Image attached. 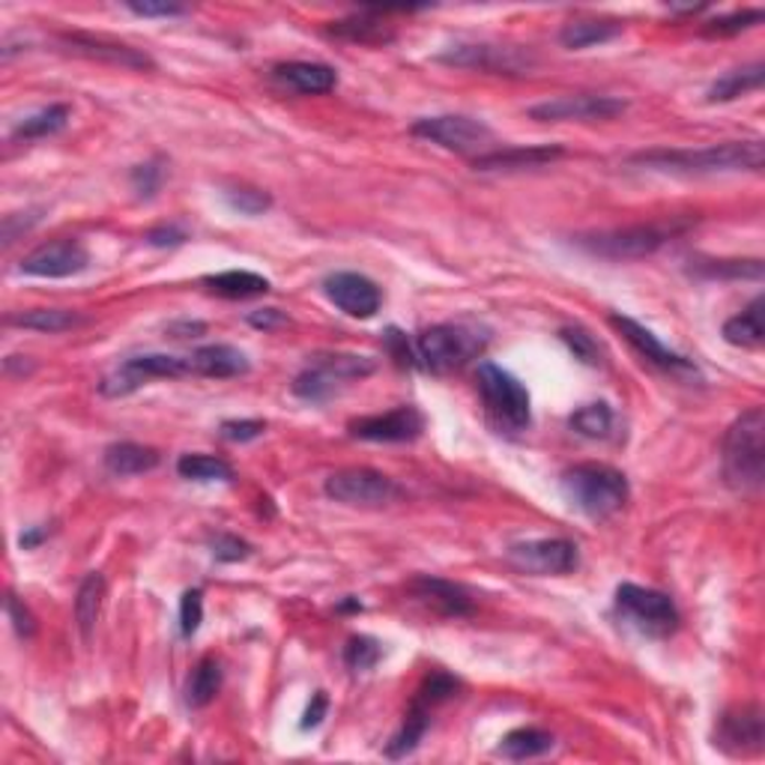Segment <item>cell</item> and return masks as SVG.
I'll list each match as a JSON object with an SVG mask.
<instances>
[{"mask_svg":"<svg viewBox=\"0 0 765 765\" xmlns=\"http://www.w3.org/2000/svg\"><path fill=\"white\" fill-rule=\"evenodd\" d=\"M631 165L669 174H730V170H760L765 162V144L754 141H727L700 149H643L631 156Z\"/></svg>","mask_w":765,"mask_h":765,"instance_id":"obj_1","label":"cell"},{"mask_svg":"<svg viewBox=\"0 0 765 765\" xmlns=\"http://www.w3.org/2000/svg\"><path fill=\"white\" fill-rule=\"evenodd\" d=\"M723 478L739 494H756L765 481V413L751 407L723 436Z\"/></svg>","mask_w":765,"mask_h":765,"instance_id":"obj_2","label":"cell"},{"mask_svg":"<svg viewBox=\"0 0 765 765\" xmlns=\"http://www.w3.org/2000/svg\"><path fill=\"white\" fill-rule=\"evenodd\" d=\"M559 488L568 506L589 521H607L628 502V478L607 464H577L565 469Z\"/></svg>","mask_w":765,"mask_h":765,"instance_id":"obj_3","label":"cell"},{"mask_svg":"<svg viewBox=\"0 0 765 765\" xmlns=\"http://www.w3.org/2000/svg\"><path fill=\"white\" fill-rule=\"evenodd\" d=\"M478 395L485 404V415H488L490 428L497 434H523L532 422L530 392L514 374H509L494 362H481L476 372Z\"/></svg>","mask_w":765,"mask_h":765,"instance_id":"obj_4","label":"cell"},{"mask_svg":"<svg viewBox=\"0 0 765 765\" xmlns=\"http://www.w3.org/2000/svg\"><path fill=\"white\" fill-rule=\"evenodd\" d=\"M485 344H488L485 332L461 326V323H440L413 339L415 365L434 374L455 372V368H464L469 359L481 356Z\"/></svg>","mask_w":765,"mask_h":765,"instance_id":"obj_5","label":"cell"},{"mask_svg":"<svg viewBox=\"0 0 765 765\" xmlns=\"http://www.w3.org/2000/svg\"><path fill=\"white\" fill-rule=\"evenodd\" d=\"M691 222L673 219V222H652V224H631L619 231H601V234L577 236V245L589 255L607 257V260H637V257L655 255L661 245H667L673 236L688 231Z\"/></svg>","mask_w":765,"mask_h":765,"instance_id":"obj_6","label":"cell"},{"mask_svg":"<svg viewBox=\"0 0 765 765\" xmlns=\"http://www.w3.org/2000/svg\"><path fill=\"white\" fill-rule=\"evenodd\" d=\"M377 362L372 356H356V353H318L311 356L309 368L293 380V395L311 404L330 401L332 395L347 389L351 382L365 380L374 374Z\"/></svg>","mask_w":765,"mask_h":765,"instance_id":"obj_7","label":"cell"},{"mask_svg":"<svg viewBox=\"0 0 765 765\" xmlns=\"http://www.w3.org/2000/svg\"><path fill=\"white\" fill-rule=\"evenodd\" d=\"M613 610L622 625L634 628L640 637L667 640L679 628V610L673 598L648 586L622 584L613 598Z\"/></svg>","mask_w":765,"mask_h":765,"instance_id":"obj_8","label":"cell"},{"mask_svg":"<svg viewBox=\"0 0 765 765\" xmlns=\"http://www.w3.org/2000/svg\"><path fill=\"white\" fill-rule=\"evenodd\" d=\"M191 374L189 356H168V353H144V356H132V359L120 362L118 368L106 374L99 380V392L106 398H126V395L138 392L141 386H147L149 380H174V377H186Z\"/></svg>","mask_w":765,"mask_h":765,"instance_id":"obj_9","label":"cell"},{"mask_svg":"<svg viewBox=\"0 0 765 765\" xmlns=\"http://www.w3.org/2000/svg\"><path fill=\"white\" fill-rule=\"evenodd\" d=\"M323 490L330 500L353 506V509H382V506L401 500V488L392 478L368 467H347L332 473Z\"/></svg>","mask_w":765,"mask_h":765,"instance_id":"obj_10","label":"cell"},{"mask_svg":"<svg viewBox=\"0 0 765 765\" xmlns=\"http://www.w3.org/2000/svg\"><path fill=\"white\" fill-rule=\"evenodd\" d=\"M440 60L461 69H478L490 75H530L539 60L530 48L521 45H490V43H469L452 45L448 52L440 54Z\"/></svg>","mask_w":765,"mask_h":765,"instance_id":"obj_11","label":"cell"},{"mask_svg":"<svg viewBox=\"0 0 765 765\" xmlns=\"http://www.w3.org/2000/svg\"><path fill=\"white\" fill-rule=\"evenodd\" d=\"M415 138L431 141L436 147L452 149V153H485L494 144V132H490L481 120L464 118V114H440V118H422L413 123Z\"/></svg>","mask_w":765,"mask_h":765,"instance_id":"obj_12","label":"cell"},{"mask_svg":"<svg viewBox=\"0 0 765 765\" xmlns=\"http://www.w3.org/2000/svg\"><path fill=\"white\" fill-rule=\"evenodd\" d=\"M511 568L532 577H563L580 565L577 544L568 539H535V542L511 544L506 551Z\"/></svg>","mask_w":765,"mask_h":765,"instance_id":"obj_13","label":"cell"},{"mask_svg":"<svg viewBox=\"0 0 765 765\" xmlns=\"http://www.w3.org/2000/svg\"><path fill=\"white\" fill-rule=\"evenodd\" d=\"M628 111L625 99L617 96H596V93H577V96H556L542 106L530 108L532 120L542 123H592V120H613L622 118Z\"/></svg>","mask_w":765,"mask_h":765,"instance_id":"obj_14","label":"cell"},{"mask_svg":"<svg viewBox=\"0 0 765 765\" xmlns=\"http://www.w3.org/2000/svg\"><path fill=\"white\" fill-rule=\"evenodd\" d=\"M714 747L730 756H760L765 747V723L760 702H744L718 718Z\"/></svg>","mask_w":765,"mask_h":765,"instance_id":"obj_15","label":"cell"},{"mask_svg":"<svg viewBox=\"0 0 765 765\" xmlns=\"http://www.w3.org/2000/svg\"><path fill=\"white\" fill-rule=\"evenodd\" d=\"M610 326L617 332H622V339H625L643 359H648L655 368H661V372L673 374V377H691V380L694 377H700V372H697V365H694L691 359H685L679 353L664 347L658 341V335L652 330H646L637 320L625 318V314H610Z\"/></svg>","mask_w":765,"mask_h":765,"instance_id":"obj_16","label":"cell"},{"mask_svg":"<svg viewBox=\"0 0 765 765\" xmlns=\"http://www.w3.org/2000/svg\"><path fill=\"white\" fill-rule=\"evenodd\" d=\"M347 431L356 440H372V443H410L425 431V415L410 404L395 407L389 413L353 419Z\"/></svg>","mask_w":765,"mask_h":765,"instance_id":"obj_17","label":"cell"},{"mask_svg":"<svg viewBox=\"0 0 765 765\" xmlns=\"http://www.w3.org/2000/svg\"><path fill=\"white\" fill-rule=\"evenodd\" d=\"M87 264H90V255L78 240H54V243L33 248L31 255H24L19 269L24 276L36 278H69L85 273Z\"/></svg>","mask_w":765,"mask_h":765,"instance_id":"obj_18","label":"cell"},{"mask_svg":"<svg viewBox=\"0 0 765 765\" xmlns=\"http://www.w3.org/2000/svg\"><path fill=\"white\" fill-rule=\"evenodd\" d=\"M57 43L64 45V52L78 54V57H87V60H99V64L120 66V69H153V60L147 54L132 48L126 43H114V40H106V36H93V33H60Z\"/></svg>","mask_w":765,"mask_h":765,"instance_id":"obj_19","label":"cell"},{"mask_svg":"<svg viewBox=\"0 0 765 765\" xmlns=\"http://www.w3.org/2000/svg\"><path fill=\"white\" fill-rule=\"evenodd\" d=\"M323 290H326L330 302H335L347 318L368 320L380 311V287L374 285L368 276H359V273H332L323 281Z\"/></svg>","mask_w":765,"mask_h":765,"instance_id":"obj_20","label":"cell"},{"mask_svg":"<svg viewBox=\"0 0 765 765\" xmlns=\"http://www.w3.org/2000/svg\"><path fill=\"white\" fill-rule=\"evenodd\" d=\"M410 596L425 605L431 613L443 619H467L473 617V596H469L464 586L452 584V580H443V577H431V574H422L410 584Z\"/></svg>","mask_w":765,"mask_h":765,"instance_id":"obj_21","label":"cell"},{"mask_svg":"<svg viewBox=\"0 0 765 765\" xmlns=\"http://www.w3.org/2000/svg\"><path fill=\"white\" fill-rule=\"evenodd\" d=\"M273 81L285 90H293L299 96H323L339 85V75L326 64H311V60H287V64L273 66Z\"/></svg>","mask_w":765,"mask_h":765,"instance_id":"obj_22","label":"cell"},{"mask_svg":"<svg viewBox=\"0 0 765 765\" xmlns=\"http://www.w3.org/2000/svg\"><path fill=\"white\" fill-rule=\"evenodd\" d=\"M189 365L195 377H215V380H228V377H240L248 374V356L243 351H236L231 344H207L198 351L189 353Z\"/></svg>","mask_w":765,"mask_h":765,"instance_id":"obj_23","label":"cell"},{"mask_svg":"<svg viewBox=\"0 0 765 765\" xmlns=\"http://www.w3.org/2000/svg\"><path fill=\"white\" fill-rule=\"evenodd\" d=\"M563 156V147H506V149H488L473 162L476 170H530L544 168Z\"/></svg>","mask_w":765,"mask_h":765,"instance_id":"obj_24","label":"cell"},{"mask_svg":"<svg viewBox=\"0 0 765 765\" xmlns=\"http://www.w3.org/2000/svg\"><path fill=\"white\" fill-rule=\"evenodd\" d=\"M332 36L359 45H389L395 40L392 24L382 22V10H362L359 15L332 22Z\"/></svg>","mask_w":765,"mask_h":765,"instance_id":"obj_25","label":"cell"},{"mask_svg":"<svg viewBox=\"0 0 765 765\" xmlns=\"http://www.w3.org/2000/svg\"><path fill=\"white\" fill-rule=\"evenodd\" d=\"M622 31H625L622 22H613V19H574L559 33V43L565 48H572V52H584V48H592V45H605L610 40H617Z\"/></svg>","mask_w":765,"mask_h":765,"instance_id":"obj_26","label":"cell"},{"mask_svg":"<svg viewBox=\"0 0 765 765\" xmlns=\"http://www.w3.org/2000/svg\"><path fill=\"white\" fill-rule=\"evenodd\" d=\"M108 584L106 574L90 572L78 586V596H75V622H78V631L81 637L90 640L96 622H99V613H102V605H106Z\"/></svg>","mask_w":765,"mask_h":765,"instance_id":"obj_27","label":"cell"},{"mask_svg":"<svg viewBox=\"0 0 765 765\" xmlns=\"http://www.w3.org/2000/svg\"><path fill=\"white\" fill-rule=\"evenodd\" d=\"M159 461L162 455L156 448L141 446V443H114L106 448V467L114 476H141L159 467Z\"/></svg>","mask_w":765,"mask_h":765,"instance_id":"obj_28","label":"cell"},{"mask_svg":"<svg viewBox=\"0 0 765 765\" xmlns=\"http://www.w3.org/2000/svg\"><path fill=\"white\" fill-rule=\"evenodd\" d=\"M763 309L765 299L756 297L742 314H735L723 323V339L735 344V347H744V351H756L763 347L765 341V323H763Z\"/></svg>","mask_w":765,"mask_h":765,"instance_id":"obj_29","label":"cell"},{"mask_svg":"<svg viewBox=\"0 0 765 765\" xmlns=\"http://www.w3.org/2000/svg\"><path fill=\"white\" fill-rule=\"evenodd\" d=\"M431 714H434V709H428L419 700H410V709H407L401 730L392 735V742L386 744V756L401 760V756L413 754L419 742L425 739L428 727H431Z\"/></svg>","mask_w":765,"mask_h":765,"instance_id":"obj_30","label":"cell"},{"mask_svg":"<svg viewBox=\"0 0 765 765\" xmlns=\"http://www.w3.org/2000/svg\"><path fill=\"white\" fill-rule=\"evenodd\" d=\"M222 664L213 655H207L195 664L189 681H186V706L189 709H203L215 700V694L222 691Z\"/></svg>","mask_w":765,"mask_h":765,"instance_id":"obj_31","label":"cell"},{"mask_svg":"<svg viewBox=\"0 0 765 765\" xmlns=\"http://www.w3.org/2000/svg\"><path fill=\"white\" fill-rule=\"evenodd\" d=\"M203 285L213 290L215 297L224 299H252L264 297L269 290V281L257 273L248 269H228V273H215V276L203 278Z\"/></svg>","mask_w":765,"mask_h":765,"instance_id":"obj_32","label":"cell"},{"mask_svg":"<svg viewBox=\"0 0 765 765\" xmlns=\"http://www.w3.org/2000/svg\"><path fill=\"white\" fill-rule=\"evenodd\" d=\"M553 744H556V739L551 733L535 730V727H521V730H511L509 735H502L497 754L521 763V760H535V756L551 754Z\"/></svg>","mask_w":765,"mask_h":765,"instance_id":"obj_33","label":"cell"},{"mask_svg":"<svg viewBox=\"0 0 765 765\" xmlns=\"http://www.w3.org/2000/svg\"><path fill=\"white\" fill-rule=\"evenodd\" d=\"M69 118H73V111H69V106H60V102H57V106L40 108L36 114L19 120V123L12 126V138L15 141L48 138V135L64 132L66 123H69Z\"/></svg>","mask_w":765,"mask_h":765,"instance_id":"obj_34","label":"cell"},{"mask_svg":"<svg viewBox=\"0 0 765 765\" xmlns=\"http://www.w3.org/2000/svg\"><path fill=\"white\" fill-rule=\"evenodd\" d=\"M765 81V66L751 64L742 66V69H733V73L721 75L712 87H709V102H733L739 96H747L760 90Z\"/></svg>","mask_w":765,"mask_h":765,"instance_id":"obj_35","label":"cell"},{"mask_svg":"<svg viewBox=\"0 0 765 765\" xmlns=\"http://www.w3.org/2000/svg\"><path fill=\"white\" fill-rule=\"evenodd\" d=\"M10 326H22V330H33V332H66L73 330L81 323V318L75 311L66 309H31V311H19V314H10L7 318Z\"/></svg>","mask_w":765,"mask_h":765,"instance_id":"obj_36","label":"cell"},{"mask_svg":"<svg viewBox=\"0 0 765 765\" xmlns=\"http://www.w3.org/2000/svg\"><path fill=\"white\" fill-rule=\"evenodd\" d=\"M177 473L189 481H231L234 478L231 464L213 455H182L177 461Z\"/></svg>","mask_w":765,"mask_h":765,"instance_id":"obj_37","label":"cell"},{"mask_svg":"<svg viewBox=\"0 0 765 765\" xmlns=\"http://www.w3.org/2000/svg\"><path fill=\"white\" fill-rule=\"evenodd\" d=\"M572 428L577 434L589 436V440H605V436L613 431V410H610L605 401L580 407V410L572 415Z\"/></svg>","mask_w":765,"mask_h":765,"instance_id":"obj_38","label":"cell"},{"mask_svg":"<svg viewBox=\"0 0 765 765\" xmlns=\"http://www.w3.org/2000/svg\"><path fill=\"white\" fill-rule=\"evenodd\" d=\"M559 339L568 344V351L574 353V359H580L584 365H589V368H605V362H607L605 347H601V344H598V341L592 339L584 326H565V330H559Z\"/></svg>","mask_w":765,"mask_h":765,"instance_id":"obj_39","label":"cell"},{"mask_svg":"<svg viewBox=\"0 0 765 765\" xmlns=\"http://www.w3.org/2000/svg\"><path fill=\"white\" fill-rule=\"evenodd\" d=\"M697 273L706 278H763V260H706L697 264Z\"/></svg>","mask_w":765,"mask_h":765,"instance_id":"obj_40","label":"cell"},{"mask_svg":"<svg viewBox=\"0 0 765 765\" xmlns=\"http://www.w3.org/2000/svg\"><path fill=\"white\" fill-rule=\"evenodd\" d=\"M763 19H765L763 10L730 12V15H718V19H712V22L702 27V33H706V36H735V33L747 31V27H756Z\"/></svg>","mask_w":765,"mask_h":765,"instance_id":"obj_41","label":"cell"},{"mask_svg":"<svg viewBox=\"0 0 765 765\" xmlns=\"http://www.w3.org/2000/svg\"><path fill=\"white\" fill-rule=\"evenodd\" d=\"M224 201L231 210H236L240 215H260L269 210L273 198L260 189H252V186H234V189L224 191Z\"/></svg>","mask_w":765,"mask_h":765,"instance_id":"obj_42","label":"cell"},{"mask_svg":"<svg viewBox=\"0 0 765 765\" xmlns=\"http://www.w3.org/2000/svg\"><path fill=\"white\" fill-rule=\"evenodd\" d=\"M382 648L374 637H353L347 646H344V664L353 669V673H368L372 667H377Z\"/></svg>","mask_w":765,"mask_h":765,"instance_id":"obj_43","label":"cell"},{"mask_svg":"<svg viewBox=\"0 0 765 765\" xmlns=\"http://www.w3.org/2000/svg\"><path fill=\"white\" fill-rule=\"evenodd\" d=\"M210 551L219 563H243L252 556V544L236 539V535H228V532H219L213 542H210Z\"/></svg>","mask_w":765,"mask_h":765,"instance_id":"obj_44","label":"cell"},{"mask_svg":"<svg viewBox=\"0 0 765 765\" xmlns=\"http://www.w3.org/2000/svg\"><path fill=\"white\" fill-rule=\"evenodd\" d=\"M203 622V592L201 589H189L180 598V631L182 637H191Z\"/></svg>","mask_w":765,"mask_h":765,"instance_id":"obj_45","label":"cell"},{"mask_svg":"<svg viewBox=\"0 0 765 765\" xmlns=\"http://www.w3.org/2000/svg\"><path fill=\"white\" fill-rule=\"evenodd\" d=\"M162 177L165 170L156 165V162H147V165H138L132 170V189L138 191V198H153L162 186Z\"/></svg>","mask_w":765,"mask_h":765,"instance_id":"obj_46","label":"cell"},{"mask_svg":"<svg viewBox=\"0 0 765 765\" xmlns=\"http://www.w3.org/2000/svg\"><path fill=\"white\" fill-rule=\"evenodd\" d=\"M386 353L392 356L401 368H415V351L413 341L407 339L401 330H386Z\"/></svg>","mask_w":765,"mask_h":765,"instance_id":"obj_47","label":"cell"},{"mask_svg":"<svg viewBox=\"0 0 765 765\" xmlns=\"http://www.w3.org/2000/svg\"><path fill=\"white\" fill-rule=\"evenodd\" d=\"M7 617H10L15 634H19L22 640H31L33 634H36V619H33L31 610H27L19 598L12 596V592L7 596Z\"/></svg>","mask_w":765,"mask_h":765,"instance_id":"obj_48","label":"cell"},{"mask_svg":"<svg viewBox=\"0 0 765 765\" xmlns=\"http://www.w3.org/2000/svg\"><path fill=\"white\" fill-rule=\"evenodd\" d=\"M264 431L266 425L260 419H231L222 425V436L231 443H248V440H257Z\"/></svg>","mask_w":765,"mask_h":765,"instance_id":"obj_49","label":"cell"},{"mask_svg":"<svg viewBox=\"0 0 765 765\" xmlns=\"http://www.w3.org/2000/svg\"><path fill=\"white\" fill-rule=\"evenodd\" d=\"M126 10L141 15V19H177V15L189 12L180 3H126Z\"/></svg>","mask_w":765,"mask_h":765,"instance_id":"obj_50","label":"cell"},{"mask_svg":"<svg viewBox=\"0 0 765 765\" xmlns=\"http://www.w3.org/2000/svg\"><path fill=\"white\" fill-rule=\"evenodd\" d=\"M149 245H159V248H168V245H182L189 240V234L177 228V224H162V228H153L147 236H144Z\"/></svg>","mask_w":765,"mask_h":765,"instance_id":"obj_51","label":"cell"},{"mask_svg":"<svg viewBox=\"0 0 765 765\" xmlns=\"http://www.w3.org/2000/svg\"><path fill=\"white\" fill-rule=\"evenodd\" d=\"M326 712H330V700H326V694L318 691L314 694V700L309 702V709H306V718H302V730H314V727H320V723H323V718H326Z\"/></svg>","mask_w":765,"mask_h":765,"instance_id":"obj_52","label":"cell"},{"mask_svg":"<svg viewBox=\"0 0 765 765\" xmlns=\"http://www.w3.org/2000/svg\"><path fill=\"white\" fill-rule=\"evenodd\" d=\"M248 323L257 326V330H276V326L287 323V318L278 309H260L248 314Z\"/></svg>","mask_w":765,"mask_h":765,"instance_id":"obj_53","label":"cell"},{"mask_svg":"<svg viewBox=\"0 0 765 765\" xmlns=\"http://www.w3.org/2000/svg\"><path fill=\"white\" fill-rule=\"evenodd\" d=\"M48 539V526H31L27 532H22V539H19V544H22L24 551H33V547H40V544Z\"/></svg>","mask_w":765,"mask_h":765,"instance_id":"obj_54","label":"cell"},{"mask_svg":"<svg viewBox=\"0 0 765 765\" xmlns=\"http://www.w3.org/2000/svg\"><path fill=\"white\" fill-rule=\"evenodd\" d=\"M168 332L174 339H189V335L195 339L203 332V323H174V326H168Z\"/></svg>","mask_w":765,"mask_h":765,"instance_id":"obj_55","label":"cell"}]
</instances>
